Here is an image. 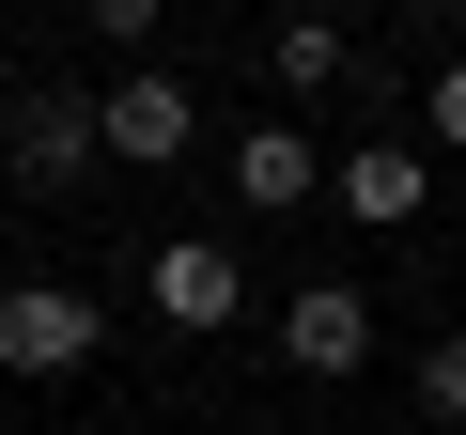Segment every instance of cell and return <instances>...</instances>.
Returning <instances> with one entry per match:
<instances>
[{
    "label": "cell",
    "mask_w": 466,
    "mask_h": 435,
    "mask_svg": "<svg viewBox=\"0 0 466 435\" xmlns=\"http://www.w3.org/2000/svg\"><path fill=\"white\" fill-rule=\"evenodd\" d=\"M202 140V94L171 78V63H125V78H94V156L109 171H171Z\"/></svg>",
    "instance_id": "6da1fadb"
},
{
    "label": "cell",
    "mask_w": 466,
    "mask_h": 435,
    "mask_svg": "<svg viewBox=\"0 0 466 435\" xmlns=\"http://www.w3.org/2000/svg\"><path fill=\"white\" fill-rule=\"evenodd\" d=\"M94 342H109V311H94L78 280H0V373L47 389V373H78Z\"/></svg>",
    "instance_id": "7a4b0ae2"
},
{
    "label": "cell",
    "mask_w": 466,
    "mask_h": 435,
    "mask_svg": "<svg viewBox=\"0 0 466 435\" xmlns=\"http://www.w3.org/2000/svg\"><path fill=\"white\" fill-rule=\"evenodd\" d=\"M140 311H156V327H171V342H218V327H233V311H249V265H233V249H218V234H171V249H156V265H140Z\"/></svg>",
    "instance_id": "3957f363"
},
{
    "label": "cell",
    "mask_w": 466,
    "mask_h": 435,
    "mask_svg": "<svg viewBox=\"0 0 466 435\" xmlns=\"http://www.w3.org/2000/svg\"><path fill=\"white\" fill-rule=\"evenodd\" d=\"M0 156H16V187H32V202H63V187L94 171V94H78V78H32V94H16V125H0Z\"/></svg>",
    "instance_id": "277c9868"
},
{
    "label": "cell",
    "mask_w": 466,
    "mask_h": 435,
    "mask_svg": "<svg viewBox=\"0 0 466 435\" xmlns=\"http://www.w3.org/2000/svg\"><path fill=\"white\" fill-rule=\"evenodd\" d=\"M280 358H296L311 389L373 373V296H358V280H296V296H280Z\"/></svg>",
    "instance_id": "5b68a950"
},
{
    "label": "cell",
    "mask_w": 466,
    "mask_h": 435,
    "mask_svg": "<svg viewBox=\"0 0 466 435\" xmlns=\"http://www.w3.org/2000/svg\"><path fill=\"white\" fill-rule=\"evenodd\" d=\"M327 202L358 218V234H404V218L435 202V156H420V140H358V156L327 171Z\"/></svg>",
    "instance_id": "8992f818"
},
{
    "label": "cell",
    "mask_w": 466,
    "mask_h": 435,
    "mask_svg": "<svg viewBox=\"0 0 466 435\" xmlns=\"http://www.w3.org/2000/svg\"><path fill=\"white\" fill-rule=\"evenodd\" d=\"M233 187H249V218L327 202V171H311V140H296V125H249V140H233Z\"/></svg>",
    "instance_id": "52a82bcc"
},
{
    "label": "cell",
    "mask_w": 466,
    "mask_h": 435,
    "mask_svg": "<svg viewBox=\"0 0 466 435\" xmlns=\"http://www.w3.org/2000/svg\"><path fill=\"white\" fill-rule=\"evenodd\" d=\"M265 78H280V94H342V78H358V32H342V16H280V32H265Z\"/></svg>",
    "instance_id": "ba28073f"
},
{
    "label": "cell",
    "mask_w": 466,
    "mask_h": 435,
    "mask_svg": "<svg viewBox=\"0 0 466 435\" xmlns=\"http://www.w3.org/2000/svg\"><path fill=\"white\" fill-rule=\"evenodd\" d=\"M420 420H435V435H466V327H435V342H420Z\"/></svg>",
    "instance_id": "9c48e42d"
},
{
    "label": "cell",
    "mask_w": 466,
    "mask_h": 435,
    "mask_svg": "<svg viewBox=\"0 0 466 435\" xmlns=\"http://www.w3.org/2000/svg\"><path fill=\"white\" fill-rule=\"evenodd\" d=\"M420 156H466V63H420Z\"/></svg>",
    "instance_id": "30bf717a"
},
{
    "label": "cell",
    "mask_w": 466,
    "mask_h": 435,
    "mask_svg": "<svg viewBox=\"0 0 466 435\" xmlns=\"http://www.w3.org/2000/svg\"><path fill=\"white\" fill-rule=\"evenodd\" d=\"M78 16H94V32L125 47V63H140V47H156V16H171V0H78Z\"/></svg>",
    "instance_id": "8fae6325"
},
{
    "label": "cell",
    "mask_w": 466,
    "mask_h": 435,
    "mask_svg": "<svg viewBox=\"0 0 466 435\" xmlns=\"http://www.w3.org/2000/svg\"><path fill=\"white\" fill-rule=\"evenodd\" d=\"M202 16H233V0H202Z\"/></svg>",
    "instance_id": "7c38bea8"
}]
</instances>
